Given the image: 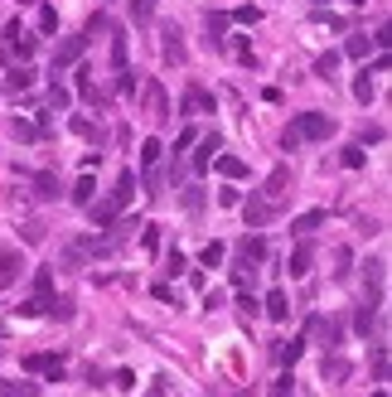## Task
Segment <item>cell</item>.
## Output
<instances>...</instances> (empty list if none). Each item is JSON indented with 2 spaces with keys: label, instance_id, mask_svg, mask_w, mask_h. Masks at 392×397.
<instances>
[{
  "label": "cell",
  "instance_id": "37",
  "mask_svg": "<svg viewBox=\"0 0 392 397\" xmlns=\"http://www.w3.org/2000/svg\"><path fill=\"white\" fill-rule=\"evenodd\" d=\"M131 15H136L140 25H145V20H155V0H131Z\"/></svg>",
  "mask_w": 392,
  "mask_h": 397
},
{
  "label": "cell",
  "instance_id": "47",
  "mask_svg": "<svg viewBox=\"0 0 392 397\" xmlns=\"http://www.w3.org/2000/svg\"><path fill=\"white\" fill-rule=\"evenodd\" d=\"M165 266H169V271H174V276H179V271H189V262H184L179 252H169V262H165Z\"/></svg>",
  "mask_w": 392,
  "mask_h": 397
},
{
  "label": "cell",
  "instance_id": "16",
  "mask_svg": "<svg viewBox=\"0 0 392 397\" xmlns=\"http://www.w3.org/2000/svg\"><path fill=\"white\" fill-rule=\"evenodd\" d=\"M320 223H325V209H310V213H301V218L291 223V233H301V238H310V233H315Z\"/></svg>",
  "mask_w": 392,
  "mask_h": 397
},
{
  "label": "cell",
  "instance_id": "25",
  "mask_svg": "<svg viewBox=\"0 0 392 397\" xmlns=\"http://www.w3.org/2000/svg\"><path fill=\"white\" fill-rule=\"evenodd\" d=\"M315 73H320V78H335V73H339V53L335 49L320 53V58H315Z\"/></svg>",
  "mask_w": 392,
  "mask_h": 397
},
{
  "label": "cell",
  "instance_id": "50",
  "mask_svg": "<svg viewBox=\"0 0 392 397\" xmlns=\"http://www.w3.org/2000/svg\"><path fill=\"white\" fill-rule=\"evenodd\" d=\"M349 5H364V0H349Z\"/></svg>",
  "mask_w": 392,
  "mask_h": 397
},
{
  "label": "cell",
  "instance_id": "7",
  "mask_svg": "<svg viewBox=\"0 0 392 397\" xmlns=\"http://www.w3.org/2000/svg\"><path fill=\"white\" fill-rule=\"evenodd\" d=\"M87 213H92V228H112L116 213H121V204H116V199H102V204L92 199V204H87Z\"/></svg>",
  "mask_w": 392,
  "mask_h": 397
},
{
  "label": "cell",
  "instance_id": "49",
  "mask_svg": "<svg viewBox=\"0 0 392 397\" xmlns=\"http://www.w3.org/2000/svg\"><path fill=\"white\" fill-rule=\"evenodd\" d=\"M373 397H388V393H383V388H378V393H373Z\"/></svg>",
  "mask_w": 392,
  "mask_h": 397
},
{
  "label": "cell",
  "instance_id": "24",
  "mask_svg": "<svg viewBox=\"0 0 392 397\" xmlns=\"http://www.w3.org/2000/svg\"><path fill=\"white\" fill-rule=\"evenodd\" d=\"M160 151H165V146H160V141L150 136V141L140 146V170H155V165H160Z\"/></svg>",
  "mask_w": 392,
  "mask_h": 397
},
{
  "label": "cell",
  "instance_id": "4",
  "mask_svg": "<svg viewBox=\"0 0 392 397\" xmlns=\"http://www.w3.org/2000/svg\"><path fill=\"white\" fill-rule=\"evenodd\" d=\"M145 116H150V121H165L169 116V97H165L160 82H145Z\"/></svg>",
  "mask_w": 392,
  "mask_h": 397
},
{
  "label": "cell",
  "instance_id": "31",
  "mask_svg": "<svg viewBox=\"0 0 392 397\" xmlns=\"http://www.w3.org/2000/svg\"><path fill=\"white\" fill-rule=\"evenodd\" d=\"M10 136H15V141H34V136H39V126H34V121H20V116H15V121H10Z\"/></svg>",
  "mask_w": 392,
  "mask_h": 397
},
{
  "label": "cell",
  "instance_id": "20",
  "mask_svg": "<svg viewBox=\"0 0 392 397\" xmlns=\"http://www.w3.org/2000/svg\"><path fill=\"white\" fill-rule=\"evenodd\" d=\"M0 397H39V383H20V378H10V383H0Z\"/></svg>",
  "mask_w": 392,
  "mask_h": 397
},
{
  "label": "cell",
  "instance_id": "8",
  "mask_svg": "<svg viewBox=\"0 0 392 397\" xmlns=\"http://www.w3.org/2000/svg\"><path fill=\"white\" fill-rule=\"evenodd\" d=\"M20 271H25V257L5 247V252H0V286H15V281H20Z\"/></svg>",
  "mask_w": 392,
  "mask_h": 397
},
{
  "label": "cell",
  "instance_id": "18",
  "mask_svg": "<svg viewBox=\"0 0 392 397\" xmlns=\"http://www.w3.org/2000/svg\"><path fill=\"white\" fill-rule=\"evenodd\" d=\"M131 194H136V170H121V175H116V189H112V199H116V204H126Z\"/></svg>",
  "mask_w": 392,
  "mask_h": 397
},
{
  "label": "cell",
  "instance_id": "35",
  "mask_svg": "<svg viewBox=\"0 0 392 397\" xmlns=\"http://www.w3.org/2000/svg\"><path fill=\"white\" fill-rule=\"evenodd\" d=\"M49 291H54V271L39 266V276H34V295H49Z\"/></svg>",
  "mask_w": 392,
  "mask_h": 397
},
{
  "label": "cell",
  "instance_id": "3",
  "mask_svg": "<svg viewBox=\"0 0 392 397\" xmlns=\"http://www.w3.org/2000/svg\"><path fill=\"white\" fill-rule=\"evenodd\" d=\"M276 213H281V204H271V199H252V204L242 209V218H247V228H267Z\"/></svg>",
  "mask_w": 392,
  "mask_h": 397
},
{
  "label": "cell",
  "instance_id": "38",
  "mask_svg": "<svg viewBox=\"0 0 392 397\" xmlns=\"http://www.w3.org/2000/svg\"><path fill=\"white\" fill-rule=\"evenodd\" d=\"M107 29H112V20H107V15H92V20H87V34H83V39H97V34H107Z\"/></svg>",
  "mask_w": 392,
  "mask_h": 397
},
{
  "label": "cell",
  "instance_id": "28",
  "mask_svg": "<svg viewBox=\"0 0 392 397\" xmlns=\"http://www.w3.org/2000/svg\"><path fill=\"white\" fill-rule=\"evenodd\" d=\"M306 354V339H291V344H281V364L286 369H296V359Z\"/></svg>",
  "mask_w": 392,
  "mask_h": 397
},
{
  "label": "cell",
  "instance_id": "13",
  "mask_svg": "<svg viewBox=\"0 0 392 397\" xmlns=\"http://www.w3.org/2000/svg\"><path fill=\"white\" fill-rule=\"evenodd\" d=\"M34 87V73H29L25 63H15L10 73H5V92H29Z\"/></svg>",
  "mask_w": 392,
  "mask_h": 397
},
{
  "label": "cell",
  "instance_id": "19",
  "mask_svg": "<svg viewBox=\"0 0 392 397\" xmlns=\"http://www.w3.org/2000/svg\"><path fill=\"white\" fill-rule=\"evenodd\" d=\"M184 112L194 116V112H213V97L203 92V87H189V97H184Z\"/></svg>",
  "mask_w": 392,
  "mask_h": 397
},
{
  "label": "cell",
  "instance_id": "32",
  "mask_svg": "<svg viewBox=\"0 0 392 397\" xmlns=\"http://www.w3.org/2000/svg\"><path fill=\"white\" fill-rule=\"evenodd\" d=\"M223 29H228V15H213V10H208V39H213V44H223Z\"/></svg>",
  "mask_w": 392,
  "mask_h": 397
},
{
  "label": "cell",
  "instance_id": "14",
  "mask_svg": "<svg viewBox=\"0 0 392 397\" xmlns=\"http://www.w3.org/2000/svg\"><path fill=\"white\" fill-rule=\"evenodd\" d=\"M310 262H315V247H310V242H301V247L291 252V262H286V271H291V276H306V271H310Z\"/></svg>",
  "mask_w": 392,
  "mask_h": 397
},
{
  "label": "cell",
  "instance_id": "6",
  "mask_svg": "<svg viewBox=\"0 0 392 397\" xmlns=\"http://www.w3.org/2000/svg\"><path fill=\"white\" fill-rule=\"evenodd\" d=\"M286 185H291V165H276V170L267 175V189H262V199L281 204V199H286Z\"/></svg>",
  "mask_w": 392,
  "mask_h": 397
},
{
  "label": "cell",
  "instance_id": "2",
  "mask_svg": "<svg viewBox=\"0 0 392 397\" xmlns=\"http://www.w3.org/2000/svg\"><path fill=\"white\" fill-rule=\"evenodd\" d=\"M83 49H87V39H83V34H73V39H63V44H58V49H54V78H58V73H63V68H73V63L83 58Z\"/></svg>",
  "mask_w": 392,
  "mask_h": 397
},
{
  "label": "cell",
  "instance_id": "43",
  "mask_svg": "<svg viewBox=\"0 0 392 397\" xmlns=\"http://www.w3.org/2000/svg\"><path fill=\"white\" fill-rule=\"evenodd\" d=\"M233 20H237V25H257V20H262V15H257L252 5H242V10H233Z\"/></svg>",
  "mask_w": 392,
  "mask_h": 397
},
{
  "label": "cell",
  "instance_id": "51",
  "mask_svg": "<svg viewBox=\"0 0 392 397\" xmlns=\"http://www.w3.org/2000/svg\"><path fill=\"white\" fill-rule=\"evenodd\" d=\"M315 5H325V0H315Z\"/></svg>",
  "mask_w": 392,
  "mask_h": 397
},
{
  "label": "cell",
  "instance_id": "22",
  "mask_svg": "<svg viewBox=\"0 0 392 397\" xmlns=\"http://www.w3.org/2000/svg\"><path fill=\"white\" fill-rule=\"evenodd\" d=\"M165 58H174V63H184V39H179V29H174V25L165 29Z\"/></svg>",
  "mask_w": 392,
  "mask_h": 397
},
{
  "label": "cell",
  "instance_id": "26",
  "mask_svg": "<svg viewBox=\"0 0 392 397\" xmlns=\"http://www.w3.org/2000/svg\"><path fill=\"white\" fill-rule=\"evenodd\" d=\"M68 126H73L78 136H87V141H102V126H97V121H87V116H73Z\"/></svg>",
  "mask_w": 392,
  "mask_h": 397
},
{
  "label": "cell",
  "instance_id": "27",
  "mask_svg": "<svg viewBox=\"0 0 392 397\" xmlns=\"http://www.w3.org/2000/svg\"><path fill=\"white\" fill-rule=\"evenodd\" d=\"M92 189H97V185H92V175H83V180L73 185V204H83V209H87V204H92Z\"/></svg>",
  "mask_w": 392,
  "mask_h": 397
},
{
  "label": "cell",
  "instance_id": "12",
  "mask_svg": "<svg viewBox=\"0 0 392 397\" xmlns=\"http://www.w3.org/2000/svg\"><path fill=\"white\" fill-rule=\"evenodd\" d=\"M34 49H39V39H34V34H15V39H10V58H15V63H25V58H34Z\"/></svg>",
  "mask_w": 392,
  "mask_h": 397
},
{
  "label": "cell",
  "instance_id": "15",
  "mask_svg": "<svg viewBox=\"0 0 392 397\" xmlns=\"http://www.w3.org/2000/svg\"><path fill=\"white\" fill-rule=\"evenodd\" d=\"M213 151H218V136L208 131V136H198V151H194V170L203 175L208 170V160H213Z\"/></svg>",
  "mask_w": 392,
  "mask_h": 397
},
{
  "label": "cell",
  "instance_id": "34",
  "mask_svg": "<svg viewBox=\"0 0 392 397\" xmlns=\"http://www.w3.org/2000/svg\"><path fill=\"white\" fill-rule=\"evenodd\" d=\"M354 97H359V102H373V78H368V68L359 73V82H354Z\"/></svg>",
  "mask_w": 392,
  "mask_h": 397
},
{
  "label": "cell",
  "instance_id": "29",
  "mask_svg": "<svg viewBox=\"0 0 392 397\" xmlns=\"http://www.w3.org/2000/svg\"><path fill=\"white\" fill-rule=\"evenodd\" d=\"M373 378H378V383H388V344L373 349Z\"/></svg>",
  "mask_w": 392,
  "mask_h": 397
},
{
  "label": "cell",
  "instance_id": "45",
  "mask_svg": "<svg viewBox=\"0 0 392 397\" xmlns=\"http://www.w3.org/2000/svg\"><path fill=\"white\" fill-rule=\"evenodd\" d=\"M344 165H349V170H359V165H364V151H359V146H354V151H344Z\"/></svg>",
  "mask_w": 392,
  "mask_h": 397
},
{
  "label": "cell",
  "instance_id": "44",
  "mask_svg": "<svg viewBox=\"0 0 392 397\" xmlns=\"http://www.w3.org/2000/svg\"><path fill=\"white\" fill-rule=\"evenodd\" d=\"M198 204H203V194H198V185H189L184 189V209H198Z\"/></svg>",
  "mask_w": 392,
  "mask_h": 397
},
{
  "label": "cell",
  "instance_id": "10",
  "mask_svg": "<svg viewBox=\"0 0 392 397\" xmlns=\"http://www.w3.org/2000/svg\"><path fill=\"white\" fill-rule=\"evenodd\" d=\"M325 378H330V383H344V378H349V373H354V364H349V359H339L335 349H330V354H325Z\"/></svg>",
  "mask_w": 392,
  "mask_h": 397
},
{
  "label": "cell",
  "instance_id": "39",
  "mask_svg": "<svg viewBox=\"0 0 392 397\" xmlns=\"http://www.w3.org/2000/svg\"><path fill=\"white\" fill-rule=\"evenodd\" d=\"M49 315L54 320H73V300H54V295H49Z\"/></svg>",
  "mask_w": 392,
  "mask_h": 397
},
{
  "label": "cell",
  "instance_id": "21",
  "mask_svg": "<svg viewBox=\"0 0 392 397\" xmlns=\"http://www.w3.org/2000/svg\"><path fill=\"white\" fill-rule=\"evenodd\" d=\"M267 315H271V320H291V300H286V291L267 295Z\"/></svg>",
  "mask_w": 392,
  "mask_h": 397
},
{
  "label": "cell",
  "instance_id": "48",
  "mask_svg": "<svg viewBox=\"0 0 392 397\" xmlns=\"http://www.w3.org/2000/svg\"><path fill=\"white\" fill-rule=\"evenodd\" d=\"M145 397H165V383H155V388H150V393H145Z\"/></svg>",
  "mask_w": 392,
  "mask_h": 397
},
{
  "label": "cell",
  "instance_id": "11",
  "mask_svg": "<svg viewBox=\"0 0 392 397\" xmlns=\"http://www.w3.org/2000/svg\"><path fill=\"white\" fill-rule=\"evenodd\" d=\"M208 165H213V170H218L223 180H242V175H247V165H242L237 156H213Z\"/></svg>",
  "mask_w": 392,
  "mask_h": 397
},
{
  "label": "cell",
  "instance_id": "52",
  "mask_svg": "<svg viewBox=\"0 0 392 397\" xmlns=\"http://www.w3.org/2000/svg\"><path fill=\"white\" fill-rule=\"evenodd\" d=\"M20 5H29V0H20Z\"/></svg>",
  "mask_w": 392,
  "mask_h": 397
},
{
  "label": "cell",
  "instance_id": "41",
  "mask_svg": "<svg viewBox=\"0 0 392 397\" xmlns=\"http://www.w3.org/2000/svg\"><path fill=\"white\" fill-rule=\"evenodd\" d=\"M291 388H296V378H291V373H281L276 383H271V393H267V397H291Z\"/></svg>",
  "mask_w": 392,
  "mask_h": 397
},
{
  "label": "cell",
  "instance_id": "40",
  "mask_svg": "<svg viewBox=\"0 0 392 397\" xmlns=\"http://www.w3.org/2000/svg\"><path fill=\"white\" fill-rule=\"evenodd\" d=\"M344 53H349V58H368V39H364V34H354V39L344 44Z\"/></svg>",
  "mask_w": 392,
  "mask_h": 397
},
{
  "label": "cell",
  "instance_id": "1",
  "mask_svg": "<svg viewBox=\"0 0 392 397\" xmlns=\"http://www.w3.org/2000/svg\"><path fill=\"white\" fill-rule=\"evenodd\" d=\"M330 131H335V116H330V112H301V116L286 126L281 146L296 151V146H306V141H330Z\"/></svg>",
  "mask_w": 392,
  "mask_h": 397
},
{
  "label": "cell",
  "instance_id": "30",
  "mask_svg": "<svg viewBox=\"0 0 392 397\" xmlns=\"http://www.w3.org/2000/svg\"><path fill=\"white\" fill-rule=\"evenodd\" d=\"M34 194H39V199H58L54 175H34Z\"/></svg>",
  "mask_w": 392,
  "mask_h": 397
},
{
  "label": "cell",
  "instance_id": "23",
  "mask_svg": "<svg viewBox=\"0 0 392 397\" xmlns=\"http://www.w3.org/2000/svg\"><path fill=\"white\" fill-rule=\"evenodd\" d=\"M354 325H359V335H373V325H378V300H368L364 310L354 315Z\"/></svg>",
  "mask_w": 392,
  "mask_h": 397
},
{
  "label": "cell",
  "instance_id": "5",
  "mask_svg": "<svg viewBox=\"0 0 392 397\" xmlns=\"http://www.w3.org/2000/svg\"><path fill=\"white\" fill-rule=\"evenodd\" d=\"M25 373H49V378H63V359L58 354H25Z\"/></svg>",
  "mask_w": 392,
  "mask_h": 397
},
{
  "label": "cell",
  "instance_id": "42",
  "mask_svg": "<svg viewBox=\"0 0 392 397\" xmlns=\"http://www.w3.org/2000/svg\"><path fill=\"white\" fill-rule=\"evenodd\" d=\"M49 107H54V112H68V87H54V92H49Z\"/></svg>",
  "mask_w": 392,
  "mask_h": 397
},
{
  "label": "cell",
  "instance_id": "17",
  "mask_svg": "<svg viewBox=\"0 0 392 397\" xmlns=\"http://www.w3.org/2000/svg\"><path fill=\"white\" fill-rule=\"evenodd\" d=\"M315 335L325 339V349H339V335H344V325H339V320H315Z\"/></svg>",
  "mask_w": 392,
  "mask_h": 397
},
{
  "label": "cell",
  "instance_id": "36",
  "mask_svg": "<svg viewBox=\"0 0 392 397\" xmlns=\"http://www.w3.org/2000/svg\"><path fill=\"white\" fill-rule=\"evenodd\" d=\"M223 252H228L223 242H208V247H203V257H198V262H203V266H218V262H223Z\"/></svg>",
  "mask_w": 392,
  "mask_h": 397
},
{
  "label": "cell",
  "instance_id": "46",
  "mask_svg": "<svg viewBox=\"0 0 392 397\" xmlns=\"http://www.w3.org/2000/svg\"><path fill=\"white\" fill-rule=\"evenodd\" d=\"M140 242H145V252H155V247H160V233H155V228H145V233H140Z\"/></svg>",
  "mask_w": 392,
  "mask_h": 397
},
{
  "label": "cell",
  "instance_id": "9",
  "mask_svg": "<svg viewBox=\"0 0 392 397\" xmlns=\"http://www.w3.org/2000/svg\"><path fill=\"white\" fill-rule=\"evenodd\" d=\"M237 257H242V266L267 262V238H242L237 242Z\"/></svg>",
  "mask_w": 392,
  "mask_h": 397
},
{
  "label": "cell",
  "instance_id": "33",
  "mask_svg": "<svg viewBox=\"0 0 392 397\" xmlns=\"http://www.w3.org/2000/svg\"><path fill=\"white\" fill-rule=\"evenodd\" d=\"M39 29H44V34H54V29H58V10H54V5H39Z\"/></svg>",
  "mask_w": 392,
  "mask_h": 397
}]
</instances>
